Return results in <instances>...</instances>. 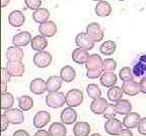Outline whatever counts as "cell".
I'll use <instances>...</instances> for the list:
<instances>
[{"instance_id": "f1b7e54d", "label": "cell", "mask_w": 146, "mask_h": 136, "mask_svg": "<svg viewBox=\"0 0 146 136\" xmlns=\"http://www.w3.org/2000/svg\"><path fill=\"white\" fill-rule=\"evenodd\" d=\"M60 77L64 82L70 83V82H72L73 80L75 79L76 72L71 66H65L60 71Z\"/></svg>"}, {"instance_id": "603a6c76", "label": "cell", "mask_w": 146, "mask_h": 136, "mask_svg": "<svg viewBox=\"0 0 146 136\" xmlns=\"http://www.w3.org/2000/svg\"><path fill=\"white\" fill-rule=\"evenodd\" d=\"M89 58V54L87 50H82V48H75L72 52V61L78 65H83L87 61Z\"/></svg>"}, {"instance_id": "30bf717a", "label": "cell", "mask_w": 146, "mask_h": 136, "mask_svg": "<svg viewBox=\"0 0 146 136\" xmlns=\"http://www.w3.org/2000/svg\"><path fill=\"white\" fill-rule=\"evenodd\" d=\"M25 16L23 11L19 10H13L10 12L8 15V23L11 25L12 27L15 28H19L25 24Z\"/></svg>"}, {"instance_id": "ba28073f", "label": "cell", "mask_w": 146, "mask_h": 136, "mask_svg": "<svg viewBox=\"0 0 146 136\" xmlns=\"http://www.w3.org/2000/svg\"><path fill=\"white\" fill-rule=\"evenodd\" d=\"M5 68L11 77H21L25 71V67L23 61H7Z\"/></svg>"}, {"instance_id": "8992f818", "label": "cell", "mask_w": 146, "mask_h": 136, "mask_svg": "<svg viewBox=\"0 0 146 136\" xmlns=\"http://www.w3.org/2000/svg\"><path fill=\"white\" fill-rule=\"evenodd\" d=\"M5 116L8 119L9 123L11 124H21L25 120V116H23V110H19V109L16 108H10L5 110L4 112Z\"/></svg>"}, {"instance_id": "d590c367", "label": "cell", "mask_w": 146, "mask_h": 136, "mask_svg": "<svg viewBox=\"0 0 146 136\" xmlns=\"http://www.w3.org/2000/svg\"><path fill=\"white\" fill-rule=\"evenodd\" d=\"M86 93L91 99H96L102 96V91L96 84H89L86 87Z\"/></svg>"}, {"instance_id": "9a60e30c", "label": "cell", "mask_w": 146, "mask_h": 136, "mask_svg": "<svg viewBox=\"0 0 146 136\" xmlns=\"http://www.w3.org/2000/svg\"><path fill=\"white\" fill-rule=\"evenodd\" d=\"M133 73L135 77H143L146 75V54H142L133 63Z\"/></svg>"}, {"instance_id": "d4e9b609", "label": "cell", "mask_w": 146, "mask_h": 136, "mask_svg": "<svg viewBox=\"0 0 146 136\" xmlns=\"http://www.w3.org/2000/svg\"><path fill=\"white\" fill-rule=\"evenodd\" d=\"M118 78L115 75V73H104L100 76V84L106 88H112L117 84Z\"/></svg>"}, {"instance_id": "c3c4849f", "label": "cell", "mask_w": 146, "mask_h": 136, "mask_svg": "<svg viewBox=\"0 0 146 136\" xmlns=\"http://www.w3.org/2000/svg\"><path fill=\"white\" fill-rule=\"evenodd\" d=\"M10 0H1V7H5L9 4Z\"/></svg>"}, {"instance_id": "f6af8a7d", "label": "cell", "mask_w": 146, "mask_h": 136, "mask_svg": "<svg viewBox=\"0 0 146 136\" xmlns=\"http://www.w3.org/2000/svg\"><path fill=\"white\" fill-rule=\"evenodd\" d=\"M13 136H30L29 132L25 131V130H17L13 133Z\"/></svg>"}, {"instance_id": "ee69618b", "label": "cell", "mask_w": 146, "mask_h": 136, "mask_svg": "<svg viewBox=\"0 0 146 136\" xmlns=\"http://www.w3.org/2000/svg\"><path fill=\"white\" fill-rule=\"evenodd\" d=\"M139 88L141 93L146 94V76L142 78L141 81L139 82Z\"/></svg>"}, {"instance_id": "8d00e7d4", "label": "cell", "mask_w": 146, "mask_h": 136, "mask_svg": "<svg viewBox=\"0 0 146 136\" xmlns=\"http://www.w3.org/2000/svg\"><path fill=\"white\" fill-rule=\"evenodd\" d=\"M117 68V61L113 59H106L103 61L104 73H114Z\"/></svg>"}, {"instance_id": "5b68a950", "label": "cell", "mask_w": 146, "mask_h": 136, "mask_svg": "<svg viewBox=\"0 0 146 136\" xmlns=\"http://www.w3.org/2000/svg\"><path fill=\"white\" fill-rule=\"evenodd\" d=\"M105 129L110 135H120L121 131L123 130V124L116 117L111 118V119H107L106 121Z\"/></svg>"}, {"instance_id": "ffe728a7", "label": "cell", "mask_w": 146, "mask_h": 136, "mask_svg": "<svg viewBox=\"0 0 146 136\" xmlns=\"http://www.w3.org/2000/svg\"><path fill=\"white\" fill-rule=\"evenodd\" d=\"M140 120H141V117H140L139 114L135 113V112H130V113L125 115V117H124L123 125L126 128L132 129V128H135V127H138Z\"/></svg>"}, {"instance_id": "1f68e13d", "label": "cell", "mask_w": 146, "mask_h": 136, "mask_svg": "<svg viewBox=\"0 0 146 136\" xmlns=\"http://www.w3.org/2000/svg\"><path fill=\"white\" fill-rule=\"evenodd\" d=\"M117 50V44L113 41H106L100 46V52L104 56H112Z\"/></svg>"}, {"instance_id": "4316f807", "label": "cell", "mask_w": 146, "mask_h": 136, "mask_svg": "<svg viewBox=\"0 0 146 136\" xmlns=\"http://www.w3.org/2000/svg\"><path fill=\"white\" fill-rule=\"evenodd\" d=\"M50 136H65L67 134V128L64 123L54 122L49 128Z\"/></svg>"}, {"instance_id": "f546056e", "label": "cell", "mask_w": 146, "mask_h": 136, "mask_svg": "<svg viewBox=\"0 0 146 136\" xmlns=\"http://www.w3.org/2000/svg\"><path fill=\"white\" fill-rule=\"evenodd\" d=\"M123 89L120 88L118 86H114L112 88H110L108 90V99L111 101V102H119L120 100H122V97H123Z\"/></svg>"}, {"instance_id": "44dd1931", "label": "cell", "mask_w": 146, "mask_h": 136, "mask_svg": "<svg viewBox=\"0 0 146 136\" xmlns=\"http://www.w3.org/2000/svg\"><path fill=\"white\" fill-rule=\"evenodd\" d=\"M122 89H123V92L128 96H136L137 94L140 92L139 84L133 81H128L124 82L123 85H122Z\"/></svg>"}, {"instance_id": "e575fe53", "label": "cell", "mask_w": 146, "mask_h": 136, "mask_svg": "<svg viewBox=\"0 0 146 136\" xmlns=\"http://www.w3.org/2000/svg\"><path fill=\"white\" fill-rule=\"evenodd\" d=\"M134 73H133V70L130 68V67H124L120 70V73H119V77L123 82H128V81H133L134 79Z\"/></svg>"}, {"instance_id": "60d3db41", "label": "cell", "mask_w": 146, "mask_h": 136, "mask_svg": "<svg viewBox=\"0 0 146 136\" xmlns=\"http://www.w3.org/2000/svg\"><path fill=\"white\" fill-rule=\"evenodd\" d=\"M138 132L142 135H146V117L141 118L140 123L138 124Z\"/></svg>"}, {"instance_id": "bcb514c9", "label": "cell", "mask_w": 146, "mask_h": 136, "mask_svg": "<svg viewBox=\"0 0 146 136\" xmlns=\"http://www.w3.org/2000/svg\"><path fill=\"white\" fill-rule=\"evenodd\" d=\"M35 135H36V136H49V135H50V133H49V131L40 129L39 131H36V133L35 134Z\"/></svg>"}, {"instance_id": "3957f363", "label": "cell", "mask_w": 146, "mask_h": 136, "mask_svg": "<svg viewBox=\"0 0 146 136\" xmlns=\"http://www.w3.org/2000/svg\"><path fill=\"white\" fill-rule=\"evenodd\" d=\"M83 101V93L78 89H71L66 93V104L68 107H77Z\"/></svg>"}, {"instance_id": "484cf974", "label": "cell", "mask_w": 146, "mask_h": 136, "mask_svg": "<svg viewBox=\"0 0 146 136\" xmlns=\"http://www.w3.org/2000/svg\"><path fill=\"white\" fill-rule=\"evenodd\" d=\"M62 82L60 76H51L47 81V91L48 92H57L62 87Z\"/></svg>"}, {"instance_id": "83f0119b", "label": "cell", "mask_w": 146, "mask_h": 136, "mask_svg": "<svg viewBox=\"0 0 146 136\" xmlns=\"http://www.w3.org/2000/svg\"><path fill=\"white\" fill-rule=\"evenodd\" d=\"M49 18H50V11L47 8H42L41 7V8L34 11V13H33V19H34V21L36 23H40V24L49 20Z\"/></svg>"}, {"instance_id": "6da1fadb", "label": "cell", "mask_w": 146, "mask_h": 136, "mask_svg": "<svg viewBox=\"0 0 146 136\" xmlns=\"http://www.w3.org/2000/svg\"><path fill=\"white\" fill-rule=\"evenodd\" d=\"M46 103L51 108H60L66 103V95L62 92H49L46 96Z\"/></svg>"}, {"instance_id": "7c38bea8", "label": "cell", "mask_w": 146, "mask_h": 136, "mask_svg": "<svg viewBox=\"0 0 146 136\" xmlns=\"http://www.w3.org/2000/svg\"><path fill=\"white\" fill-rule=\"evenodd\" d=\"M32 35H31L30 32L27 31H21L16 33L15 35H13L12 37V43L15 46H19V48H23V46H27V44H30L32 42Z\"/></svg>"}, {"instance_id": "277c9868", "label": "cell", "mask_w": 146, "mask_h": 136, "mask_svg": "<svg viewBox=\"0 0 146 136\" xmlns=\"http://www.w3.org/2000/svg\"><path fill=\"white\" fill-rule=\"evenodd\" d=\"M52 54L46 50H41L35 54L34 56V63L35 66L40 69L47 68L52 63Z\"/></svg>"}, {"instance_id": "5bb4252c", "label": "cell", "mask_w": 146, "mask_h": 136, "mask_svg": "<svg viewBox=\"0 0 146 136\" xmlns=\"http://www.w3.org/2000/svg\"><path fill=\"white\" fill-rule=\"evenodd\" d=\"M30 91L35 95H42L47 91V82L42 78L34 79L30 84Z\"/></svg>"}, {"instance_id": "52a82bcc", "label": "cell", "mask_w": 146, "mask_h": 136, "mask_svg": "<svg viewBox=\"0 0 146 136\" xmlns=\"http://www.w3.org/2000/svg\"><path fill=\"white\" fill-rule=\"evenodd\" d=\"M75 43L79 48H82V50L88 52V50L94 48L96 42L89 39V36L86 34V32H80L76 35Z\"/></svg>"}, {"instance_id": "836d02e7", "label": "cell", "mask_w": 146, "mask_h": 136, "mask_svg": "<svg viewBox=\"0 0 146 136\" xmlns=\"http://www.w3.org/2000/svg\"><path fill=\"white\" fill-rule=\"evenodd\" d=\"M18 106L23 111H29L34 106V100L30 96H21L18 98Z\"/></svg>"}, {"instance_id": "74e56055", "label": "cell", "mask_w": 146, "mask_h": 136, "mask_svg": "<svg viewBox=\"0 0 146 136\" xmlns=\"http://www.w3.org/2000/svg\"><path fill=\"white\" fill-rule=\"evenodd\" d=\"M117 110H116V105L114 104H109L108 107L106 108L105 112H104V117L106 119H111V118H115L117 115Z\"/></svg>"}, {"instance_id": "7bdbcfd3", "label": "cell", "mask_w": 146, "mask_h": 136, "mask_svg": "<svg viewBox=\"0 0 146 136\" xmlns=\"http://www.w3.org/2000/svg\"><path fill=\"white\" fill-rule=\"evenodd\" d=\"M8 124H9V121L8 119L6 118V116H5V114L3 113L2 115H1V131H5V130L7 129V127H8Z\"/></svg>"}, {"instance_id": "e0dca14e", "label": "cell", "mask_w": 146, "mask_h": 136, "mask_svg": "<svg viewBox=\"0 0 146 136\" xmlns=\"http://www.w3.org/2000/svg\"><path fill=\"white\" fill-rule=\"evenodd\" d=\"M103 60L98 54H90L85 63V68L87 71H98L103 70Z\"/></svg>"}, {"instance_id": "f35d334b", "label": "cell", "mask_w": 146, "mask_h": 136, "mask_svg": "<svg viewBox=\"0 0 146 136\" xmlns=\"http://www.w3.org/2000/svg\"><path fill=\"white\" fill-rule=\"evenodd\" d=\"M25 4L27 9L31 10H38L42 6V0H25Z\"/></svg>"}, {"instance_id": "7a4b0ae2", "label": "cell", "mask_w": 146, "mask_h": 136, "mask_svg": "<svg viewBox=\"0 0 146 136\" xmlns=\"http://www.w3.org/2000/svg\"><path fill=\"white\" fill-rule=\"evenodd\" d=\"M86 34L89 36V39L94 42H98V41L104 39V30L98 22H91L86 26Z\"/></svg>"}, {"instance_id": "9c48e42d", "label": "cell", "mask_w": 146, "mask_h": 136, "mask_svg": "<svg viewBox=\"0 0 146 136\" xmlns=\"http://www.w3.org/2000/svg\"><path fill=\"white\" fill-rule=\"evenodd\" d=\"M57 25L52 20L45 21V22L41 23L39 26V31L41 32L42 35L46 36V37H53L57 33Z\"/></svg>"}, {"instance_id": "8fae6325", "label": "cell", "mask_w": 146, "mask_h": 136, "mask_svg": "<svg viewBox=\"0 0 146 136\" xmlns=\"http://www.w3.org/2000/svg\"><path fill=\"white\" fill-rule=\"evenodd\" d=\"M25 58L23 50L19 46H9L6 50V59L7 61H21Z\"/></svg>"}, {"instance_id": "7dc6e473", "label": "cell", "mask_w": 146, "mask_h": 136, "mask_svg": "<svg viewBox=\"0 0 146 136\" xmlns=\"http://www.w3.org/2000/svg\"><path fill=\"white\" fill-rule=\"evenodd\" d=\"M120 135H121V136H132L133 133L130 131V129H129V128H127V129L122 130L121 133H120Z\"/></svg>"}, {"instance_id": "d6a6232c", "label": "cell", "mask_w": 146, "mask_h": 136, "mask_svg": "<svg viewBox=\"0 0 146 136\" xmlns=\"http://www.w3.org/2000/svg\"><path fill=\"white\" fill-rule=\"evenodd\" d=\"M14 104V97L11 93H2L1 94V109L7 110V109L12 108Z\"/></svg>"}, {"instance_id": "ab89813d", "label": "cell", "mask_w": 146, "mask_h": 136, "mask_svg": "<svg viewBox=\"0 0 146 136\" xmlns=\"http://www.w3.org/2000/svg\"><path fill=\"white\" fill-rule=\"evenodd\" d=\"M11 79V76L8 73V71L6 70V68H2L1 69V80L2 82L1 83H4V84H8Z\"/></svg>"}, {"instance_id": "4fadbf2b", "label": "cell", "mask_w": 146, "mask_h": 136, "mask_svg": "<svg viewBox=\"0 0 146 136\" xmlns=\"http://www.w3.org/2000/svg\"><path fill=\"white\" fill-rule=\"evenodd\" d=\"M50 120H51V115L49 112L39 111L35 115L33 123H34V126L36 127V128L42 129V128H44L46 125L48 124Z\"/></svg>"}, {"instance_id": "ac0fdd59", "label": "cell", "mask_w": 146, "mask_h": 136, "mask_svg": "<svg viewBox=\"0 0 146 136\" xmlns=\"http://www.w3.org/2000/svg\"><path fill=\"white\" fill-rule=\"evenodd\" d=\"M108 101L105 98H96V99L92 100V102L90 104V110L94 114L96 115H103L105 112L106 108L108 107Z\"/></svg>"}, {"instance_id": "681fc988", "label": "cell", "mask_w": 146, "mask_h": 136, "mask_svg": "<svg viewBox=\"0 0 146 136\" xmlns=\"http://www.w3.org/2000/svg\"><path fill=\"white\" fill-rule=\"evenodd\" d=\"M92 1H96V2H100V1H103V0H92Z\"/></svg>"}, {"instance_id": "2e32d148", "label": "cell", "mask_w": 146, "mask_h": 136, "mask_svg": "<svg viewBox=\"0 0 146 136\" xmlns=\"http://www.w3.org/2000/svg\"><path fill=\"white\" fill-rule=\"evenodd\" d=\"M60 118H61L62 123H64L65 125H71L77 119V112L72 107H67V108L63 109Z\"/></svg>"}, {"instance_id": "7402d4cb", "label": "cell", "mask_w": 146, "mask_h": 136, "mask_svg": "<svg viewBox=\"0 0 146 136\" xmlns=\"http://www.w3.org/2000/svg\"><path fill=\"white\" fill-rule=\"evenodd\" d=\"M31 45H32V48L34 50L41 52V50H44L45 48H47V46H48V41L46 39V36L40 34V35H36L33 37Z\"/></svg>"}, {"instance_id": "4dcf8cb0", "label": "cell", "mask_w": 146, "mask_h": 136, "mask_svg": "<svg viewBox=\"0 0 146 136\" xmlns=\"http://www.w3.org/2000/svg\"><path fill=\"white\" fill-rule=\"evenodd\" d=\"M116 110L119 115H127L132 110V104L128 100H120L116 104Z\"/></svg>"}, {"instance_id": "b9f144b4", "label": "cell", "mask_w": 146, "mask_h": 136, "mask_svg": "<svg viewBox=\"0 0 146 136\" xmlns=\"http://www.w3.org/2000/svg\"><path fill=\"white\" fill-rule=\"evenodd\" d=\"M102 72H103V70H98V71H87L86 73V77L88 78V79H98V77H100L102 76Z\"/></svg>"}, {"instance_id": "cb8c5ba5", "label": "cell", "mask_w": 146, "mask_h": 136, "mask_svg": "<svg viewBox=\"0 0 146 136\" xmlns=\"http://www.w3.org/2000/svg\"><path fill=\"white\" fill-rule=\"evenodd\" d=\"M89 132H90V125L84 121L75 123L73 127V134L75 136H88Z\"/></svg>"}, {"instance_id": "f907efd6", "label": "cell", "mask_w": 146, "mask_h": 136, "mask_svg": "<svg viewBox=\"0 0 146 136\" xmlns=\"http://www.w3.org/2000/svg\"><path fill=\"white\" fill-rule=\"evenodd\" d=\"M118 1H126V0H118Z\"/></svg>"}, {"instance_id": "d6986e66", "label": "cell", "mask_w": 146, "mask_h": 136, "mask_svg": "<svg viewBox=\"0 0 146 136\" xmlns=\"http://www.w3.org/2000/svg\"><path fill=\"white\" fill-rule=\"evenodd\" d=\"M112 11V5L110 4L108 1H105V0L98 2V4L96 5V8H94V12L100 17H108V16L111 15Z\"/></svg>"}]
</instances>
